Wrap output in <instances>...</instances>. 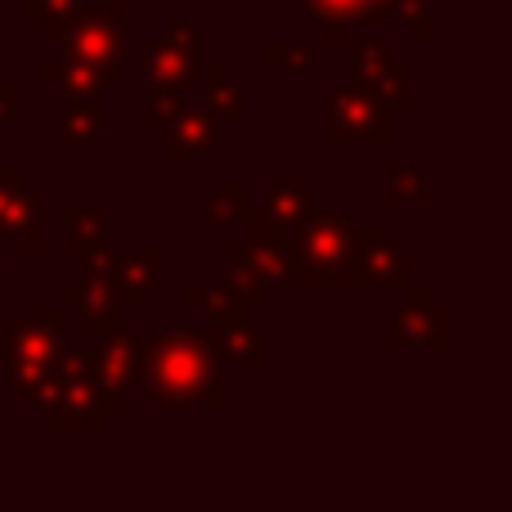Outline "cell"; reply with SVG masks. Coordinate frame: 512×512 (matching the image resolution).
<instances>
[{
  "label": "cell",
  "instance_id": "cell-11",
  "mask_svg": "<svg viewBox=\"0 0 512 512\" xmlns=\"http://www.w3.org/2000/svg\"><path fill=\"white\" fill-rule=\"evenodd\" d=\"M216 135H221V122L212 117V108L180 104L176 113L167 117V131H162V162H167V167H185V162L207 158Z\"/></svg>",
  "mask_w": 512,
  "mask_h": 512
},
{
  "label": "cell",
  "instance_id": "cell-30",
  "mask_svg": "<svg viewBox=\"0 0 512 512\" xmlns=\"http://www.w3.org/2000/svg\"><path fill=\"white\" fill-rule=\"evenodd\" d=\"M167 36H180V41H194V45H203V27H198V23H189V18H171V23H167Z\"/></svg>",
  "mask_w": 512,
  "mask_h": 512
},
{
  "label": "cell",
  "instance_id": "cell-5",
  "mask_svg": "<svg viewBox=\"0 0 512 512\" xmlns=\"http://www.w3.org/2000/svg\"><path fill=\"white\" fill-rule=\"evenodd\" d=\"M405 252L396 248L382 225H355L351 248H346V288H409Z\"/></svg>",
  "mask_w": 512,
  "mask_h": 512
},
{
  "label": "cell",
  "instance_id": "cell-29",
  "mask_svg": "<svg viewBox=\"0 0 512 512\" xmlns=\"http://www.w3.org/2000/svg\"><path fill=\"white\" fill-rule=\"evenodd\" d=\"M18 108H23V86L18 81H0V126H14Z\"/></svg>",
  "mask_w": 512,
  "mask_h": 512
},
{
  "label": "cell",
  "instance_id": "cell-7",
  "mask_svg": "<svg viewBox=\"0 0 512 512\" xmlns=\"http://www.w3.org/2000/svg\"><path fill=\"white\" fill-rule=\"evenodd\" d=\"M86 256V279L81 283H68V288L59 292V306L63 310H81V319H86L90 328H99V333H117L126 319V306L122 297H117L113 288V252L99 243V248L81 252Z\"/></svg>",
  "mask_w": 512,
  "mask_h": 512
},
{
  "label": "cell",
  "instance_id": "cell-14",
  "mask_svg": "<svg viewBox=\"0 0 512 512\" xmlns=\"http://www.w3.org/2000/svg\"><path fill=\"white\" fill-rule=\"evenodd\" d=\"M162 265H167V248H162V243L113 256V288L126 310H140L144 301L153 297V288H158V279H162Z\"/></svg>",
  "mask_w": 512,
  "mask_h": 512
},
{
  "label": "cell",
  "instance_id": "cell-18",
  "mask_svg": "<svg viewBox=\"0 0 512 512\" xmlns=\"http://www.w3.org/2000/svg\"><path fill=\"white\" fill-rule=\"evenodd\" d=\"M301 9H306V18H315V23H378V18H387L391 9H396V0H297Z\"/></svg>",
  "mask_w": 512,
  "mask_h": 512
},
{
  "label": "cell",
  "instance_id": "cell-3",
  "mask_svg": "<svg viewBox=\"0 0 512 512\" xmlns=\"http://www.w3.org/2000/svg\"><path fill=\"white\" fill-rule=\"evenodd\" d=\"M63 337V306H41L27 310L0 342V360H5V382L27 396L45 373H54V355H59Z\"/></svg>",
  "mask_w": 512,
  "mask_h": 512
},
{
  "label": "cell",
  "instance_id": "cell-31",
  "mask_svg": "<svg viewBox=\"0 0 512 512\" xmlns=\"http://www.w3.org/2000/svg\"><path fill=\"white\" fill-rule=\"evenodd\" d=\"M203 292H207L203 283H194V288H185V306H189V310H198V306H203Z\"/></svg>",
  "mask_w": 512,
  "mask_h": 512
},
{
  "label": "cell",
  "instance_id": "cell-25",
  "mask_svg": "<svg viewBox=\"0 0 512 512\" xmlns=\"http://www.w3.org/2000/svg\"><path fill=\"white\" fill-rule=\"evenodd\" d=\"M387 180H391V194H387L391 207L427 203V180H432V171H427V167H400V162H391Z\"/></svg>",
  "mask_w": 512,
  "mask_h": 512
},
{
  "label": "cell",
  "instance_id": "cell-9",
  "mask_svg": "<svg viewBox=\"0 0 512 512\" xmlns=\"http://www.w3.org/2000/svg\"><path fill=\"white\" fill-rule=\"evenodd\" d=\"M144 342H149V328L144 333H108V342L99 346V364H95V391L104 414H122L126 409V391L140 387L144 373Z\"/></svg>",
  "mask_w": 512,
  "mask_h": 512
},
{
  "label": "cell",
  "instance_id": "cell-12",
  "mask_svg": "<svg viewBox=\"0 0 512 512\" xmlns=\"http://www.w3.org/2000/svg\"><path fill=\"white\" fill-rule=\"evenodd\" d=\"M355 86H364L369 95H378L382 104H409L414 86H409V63L391 59L378 41H364L351 50V63H346Z\"/></svg>",
  "mask_w": 512,
  "mask_h": 512
},
{
  "label": "cell",
  "instance_id": "cell-17",
  "mask_svg": "<svg viewBox=\"0 0 512 512\" xmlns=\"http://www.w3.org/2000/svg\"><path fill=\"white\" fill-rule=\"evenodd\" d=\"M225 288L239 297L243 310H265V301H270V279L252 265L243 243H234V248L225 252Z\"/></svg>",
  "mask_w": 512,
  "mask_h": 512
},
{
  "label": "cell",
  "instance_id": "cell-6",
  "mask_svg": "<svg viewBox=\"0 0 512 512\" xmlns=\"http://www.w3.org/2000/svg\"><path fill=\"white\" fill-rule=\"evenodd\" d=\"M328 144H382L391 140V117L387 104L378 95H369L364 86H337L328 90V122H324Z\"/></svg>",
  "mask_w": 512,
  "mask_h": 512
},
{
  "label": "cell",
  "instance_id": "cell-33",
  "mask_svg": "<svg viewBox=\"0 0 512 512\" xmlns=\"http://www.w3.org/2000/svg\"><path fill=\"white\" fill-rule=\"evenodd\" d=\"M252 5H256V0H252Z\"/></svg>",
  "mask_w": 512,
  "mask_h": 512
},
{
  "label": "cell",
  "instance_id": "cell-27",
  "mask_svg": "<svg viewBox=\"0 0 512 512\" xmlns=\"http://www.w3.org/2000/svg\"><path fill=\"white\" fill-rule=\"evenodd\" d=\"M207 315V324H230V319H239V315H248V310L239 306V297H234L230 288H207L203 292V306H198Z\"/></svg>",
  "mask_w": 512,
  "mask_h": 512
},
{
  "label": "cell",
  "instance_id": "cell-20",
  "mask_svg": "<svg viewBox=\"0 0 512 512\" xmlns=\"http://www.w3.org/2000/svg\"><path fill=\"white\" fill-rule=\"evenodd\" d=\"M41 81H50V86H59L68 99L77 95H104L108 77L99 68H90V63H77V59H45L41 63Z\"/></svg>",
  "mask_w": 512,
  "mask_h": 512
},
{
  "label": "cell",
  "instance_id": "cell-21",
  "mask_svg": "<svg viewBox=\"0 0 512 512\" xmlns=\"http://www.w3.org/2000/svg\"><path fill=\"white\" fill-rule=\"evenodd\" d=\"M63 234L77 252H90L104 243V207L99 203H68L63 207Z\"/></svg>",
  "mask_w": 512,
  "mask_h": 512
},
{
  "label": "cell",
  "instance_id": "cell-15",
  "mask_svg": "<svg viewBox=\"0 0 512 512\" xmlns=\"http://www.w3.org/2000/svg\"><path fill=\"white\" fill-rule=\"evenodd\" d=\"M207 342H212V351H216V360L221 364H234V369H252V373H261L265 369V337H261V328H252L248 319H230V324H212L207 328Z\"/></svg>",
  "mask_w": 512,
  "mask_h": 512
},
{
  "label": "cell",
  "instance_id": "cell-1",
  "mask_svg": "<svg viewBox=\"0 0 512 512\" xmlns=\"http://www.w3.org/2000/svg\"><path fill=\"white\" fill-rule=\"evenodd\" d=\"M144 400L153 409H225L230 387H225V364L216 360L203 328H180V333H149L144 342V373H140Z\"/></svg>",
  "mask_w": 512,
  "mask_h": 512
},
{
  "label": "cell",
  "instance_id": "cell-32",
  "mask_svg": "<svg viewBox=\"0 0 512 512\" xmlns=\"http://www.w3.org/2000/svg\"><path fill=\"white\" fill-rule=\"evenodd\" d=\"M0 261H5V243H0Z\"/></svg>",
  "mask_w": 512,
  "mask_h": 512
},
{
  "label": "cell",
  "instance_id": "cell-19",
  "mask_svg": "<svg viewBox=\"0 0 512 512\" xmlns=\"http://www.w3.org/2000/svg\"><path fill=\"white\" fill-rule=\"evenodd\" d=\"M63 144L72 149H95L104 144V108H99V95H77L63 108Z\"/></svg>",
  "mask_w": 512,
  "mask_h": 512
},
{
  "label": "cell",
  "instance_id": "cell-10",
  "mask_svg": "<svg viewBox=\"0 0 512 512\" xmlns=\"http://www.w3.org/2000/svg\"><path fill=\"white\" fill-rule=\"evenodd\" d=\"M5 239L23 248H41L45 239V207L18 162H0V243Z\"/></svg>",
  "mask_w": 512,
  "mask_h": 512
},
{
  "label": "cell",
  "instance_id": "cell-13",
  "mask_svg": "<svg viewBox=\"0 0 512 512\" xmlns=\"http://www.w3.org/2000/svg\"><path fill=\"white\" fill-rule=\"evenodd\" d=\"M203 45L180 41V36H162V41H149L140 54V68L149 77V86H176L185 90L189 81H198V63H203Z\"/></svg>",
  "mask_w": 512,
  "mask_h": 512
},
{
  "label": "cell",
  "instance_id": "cell-2",
  "mask_svg": "<svg viewBox=\"0 0 512 512\" xmlns=\"http://www.w3.org/2000/svg\"><path fill=\"white\" fill-rule=\"evenodd\" d=\"M355 221L346 212H306L288 234L279 283L288 288H346V248Z\"/></svg>",
  "mask_w": 512,
  "mask_h": 512
},
{
  "label": "cell",
  "instance_id": "cell-4",
  "mask_svg": "<svg viewBox=\"0 0 512 512\" xmlns=\"http://www.w3.org/2000/svg\"><path fill=\"white\" fill-rule=\"evenodd\" d=\"M122 50H126V5L122 0H104V5L86 9L77 5L72 18L63 23L59 54L99 68L108 81L122 77Z\"/></svg>",
  "mask_w": 512,
  "mask_h": 512
},
{
  "label": "cell",
  "instance_id": "cell-28",
  "mask_svg": "<svg viewBox=\"0 0 512 512\" xmlns=\"http://www.w3.org/2000/svg\"><path fill=\"white\" fill-rule=\"evenodd\" d=\"M185 104V90L176 86H149V99H144V113H149V122H167L176 108Z\"/></svg>",
  "mask_w": 512,
  "mask_h": 512
},
{
  "label": "cell",
  "instance_id": "cell-26",
  "mask_svg": "<svg viewBox=\"0 0 512 512\" xmlns=\"http://www.w3.org/2000/svg\"><path fill=\"white\" fill-rule=\"evenodd\" d=\"M265 59H270L279 72H288V77H297V81L310 72V54H306V45H292V41H270V45H265Z\"/></svg>",
  "mask_w": 512,
  "mask_h": 512
},
{
  "label": "cell",
  "instance_id": "cell-24",
  "mask_svg": "<svg viewBox=\"0 0 512 512\" xmlns=\"http://www.w3.org/2000/svg\"><path fill=\"white\" fill-rule=\"evenodd\" d=\"M243 212H248V189L243 185H221L207 194L203 203V221L212 225V230H225V225H239Z\"/></svg>",
  "mask_w": 512,
  "mask_h": 512
},
{
  "label": "cell",
  "instance_id": "cell-16",
  "mask_svg": "<svg viewBox=\"0 0 512 512\" xmlns=\"http://www.w3.org/2000/svg\"><path fill=\"white\" fill-rule=\"evenodd\" d=\"M198 81H203V104L212 108L216 122H230V126L248 122V95H243V86L230 77V68L221 59L198 63Z\"/></svg>",
  "mask_w": 512,
  "mask_h": 512
},
{
  "label": "cell",
  "instance_id": "cell-23",
  "mask_svg": "<svg viewBox=\"0 0 512 512\" xmlns=\"http://www.w3.org/2000/svg\"><path fill=\"white\" fill-rule=\"evenodd\" d=\"M261 212H265V221H274V225H283V230H292V225H297L301 216L310 212L306 185H274L270 198L261 203Z\"/></svg>",
  "mask_w": 512,
  "mask_h": 512
},
{
  "label": "cell",
  "instance_id": "cell-8",
  "mask_svg": "<svg viewBox=\"0 0 512 512\" xmlns=\"http://www.w3.org/2000/svg\"><path fill=\"white\" fill-rule=\"evenodd\" d=\"M387 346L391 351H445L450 346V310L423 283H409L405 306L391 315Z\"/></svg>",
  "mask_w": 512,
  "mask_h": 512
},
{
  "label": "cell",
  "instance_id": "cell-22",
  "mask_svg": "<svg viewBox=\"0 0 512 512\" xmlns=\"http://www.w3.org/2000/svg\"><path fill=\"white\" fill-rule=\"evenodd\" d=\"M77 5H81V0H18V14H23V23L41 27V41L45 45H59L63 23L72 18V9H77Z\"/></svg>",
  "mask_w": 512,
  "mask_h": 512
}]
</instances>
